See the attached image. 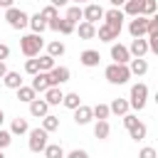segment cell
<instances>
[{
  "instance_id": "obj_1",
  "label": "cell",
  "mask_w": 158,
  "mask_h": 158,
  "mask_svg": "<svg viewBox=\"0 0 158 158\" xmlns=\"http://www.w3.org/2000/svg\"><path fill=\"white\" fill-rule=\"evenodd\" d=\"M42 47H44V40H42V35H35V32H30V35H22V37H20V49H22V54H25L27 59H32V57H40Z\"/></svg>"
},
{
  "instance_id": "obj_26",
  "label": "cell",
  "mask_w": 158,
  "mask_h": 158,
  "mask_svg": "<svg viewBox=\"0 0 158 158\" xmlns=\"http://www.w3.org/2000/svg\"><path fill=\"white\" fill-rule=\"evenodd\" d=\"M128 136H131L133 141H143V138H146V123H143V121H136L133 126H128Z\"/></svg>"
},
{
  "instance_id": "obj_53",
  "label": "cell",
  "mask_w": 158,
  "mask_h": 158,
  "mask_svg": "<svg viewBox=\"0 0 158 158\" xmlns=\"http://www.w3.org/2000/svg\"><path fill=\"white\" fill-rule=\"evenodd\" d=\"M0 17H2V10H0Z\"/></svg>"
},
{
  "instance_id": "obj_10",
  "label": "cell",
  "mask_w": 158,
  "mask_h": 158,
  "mask_svg": "<svg viewBox=\"0 0 158 158\" xmlns=\"http://www.w3.org/2000/svg\"><path fill=\"white\" fill-rule=\"evenodd\" d=\"M47 74H49V84H52V86H59V84L69 81V77H72V72H69L67 67H54V69L47 72Z\"/></svg>"
},
{
  "instance_id": "obj_34",
  "label": "cell",
  "mask_w": 158,
  "mask_h": 158,
  "mask_svg": "<svg viewBox=\"0 0 158 158\" xmlns=\"http://www.w3.org/2000/svg\"><path fill=\"white\" fill-rule=\"evenodd\" d=\"M91 111H94V118H99V121H106L111 116L109 104H96V106H91Z\"/></svg>"
},
{
  "instance_id": "obj_14",
  "label": "cell",
  "mask_w": 158,
  "mask_h": 158,
  "mask_svg": "<svg viewBox=\"0 0 158 158\" xmlns=\"http://www.w3.org/2000/svg\"><path fill=\"white\" fill-rule=\"evenodd\" d=\"M30 114H32L35 118H44V116L49 114V104H47L44 99H35V101H30Z\"/></svg>"
},
{
  "instance_id": "obj_16",
  "label": "cell",
  "mask_w": 158,
  "mask_h": 158,
  "mask_svg": "<svg viewBox=\"0 0 158 158\" xmlns=\"http://www.w3.org/2000/svg\"><path fill=\"white\" fill-rule=\"evenodd\" d=\"M128 69H131V77H143V74L148 72V62H146L143 57H133V59L128 62Z\"/></svg>"
},
{
  "instance_id": "obj_46",
  "label": "cell",
  "mask_w": 158,
  "mask_h": 158,
  "mask_svg": "<svg viewBox=\"0 0 158 158\" xmlns=\"http://www.w3.org/2000/svg\"><path fill=\"white\" fill-rule=\"evenodd\" d=\"M49 5L52 7H64V5H69V0H49Z\"/></svg>"
},
{
  "instance_id": "obj_7",
  "label": "cell",
  "mask_w": 158,
  "mask_h": 158,
  "mask_svg": "<svg viewBox=\"0 0 158 158\" xmlns=\"http://www.w3.org/2000/svg\"><path fill=\"white\" fill-rule=\"evenodd\" d=\"M128 35L136 40V37H146L148 35V17H143V15H138V17H133L131 22H128Z\"/></svg>"
},
{
  "instance_id": "obj_25",
  "label": "cell",
  "mask_w": 158,
  "mask_h": 158,
  "mask_svg": "<svg viewBox=\"0 0 158 158\" xmlns=\"http://www.w3.org/2000/svg\"><path fill=\"white\" fill-rule=\"evenodd\" d=\"M30 27H32V32H35V35H42V32L47 30V20L37 12V15H32V17H30Z\"/></svg>"
},
{
  "instance_id": "obj_17",
  "label": "cell",
  "mask_w": 158,
  "mask_h": 158,
  "mask_svg": "<svg viewBox=\"0 0 158 158\" xmlns=\"http://www.w3.org/2000/svg\"><path fill=\"white\" fill-rule=\"evenodd\" d=\"M74 32H77L81 40H94V37H96V25H91V22H84V20H81V22L77 25V30H74Z\"/></svg>"
},
{
  "instance_id": "obj_35",
  "label": "cell",
  "mask_w": 158,
  "mask_h": 158,
  "mask_svg": "<svg viewBox=\"0 0 158 158\" xmlns=\"http://www.w3.org/2000/svg\"><path fill=\"white\" fill-rule=\"evenodd\" d=\"M158 12V0H143V17H153Z\"/></svg>"
},
{
  "instance_id": "obj_13",
  "label": "cell",
  "mask_w": 158,
  "mask_h": 158,
  "mask_svg": "<svg viewBox=\"0 0 158 158\" xmlns=\"http://www.w3.org/2000/svg\"><path fill=\"white\" fill-rule=\"evenodd\" d=\"M30 86H32L35 91L44 94V91H47V89L52 86V84H49V74H47V72H40V74H35V77H32V84H30Z\"/></svg>"
},
{
  "instance_id": "obj_51",
  "label": "cell",
  "mask_w": 158,
  "mask_h": 158,
  "mask_svg": "<svg viewBox=\"0 0 158 158\" xmlns=\"http://www.w3.org/2000/svg\"><path fill=\"white\" fill-rule=\"evenodd\" d=\"M0 158H7V156H5V153H2V151H0Z\"/></svg>"
},
{
  "instance_id": "obj_39",
  "label": "cell",
  "mask_w": 158,
  "mask_h": 158,
  "mask_svg": "<svg viewBox=\"0 0 158 158\" xmlns=\"http://www.w3.org/2000/svg\"><path fill=\"white\" fill-rule=\"evenodd\" d=\"M10 143H12V133L5 131V128H0V151H5Z\"/></svg>"
},
{
  "instance_id": "obj_6",
  "label": "cell",
  "mask_w": 158,
  "mask_h": 158,
  "mask_svg": "<svg viewBox=\"0 0 158 158\" xmlns=\"http://www.w3.org/2000/svg\"><path fill=\"white\" fill-rule=\"evenodd\" d=\"M123 20H126V15H123L121 7L104 10V25H109V27H114V30H118V32H121V27H123Z\"/></svg>"
},
{
  "instance_id": "obj_32",
  "label": "cell",
  "mask_w": 158,
  "mask_h": 158,
  "mask_svg": "<svg viewBox=\"0 0 158 158\" xmlns=\"http://www.w3.org/2000/svg\"><path fill=\"white\" fill-rule=\"evenodd\" d=\"M42 128H44L47 133L57 131V128H59V116H52V114H47V116L42 118Z\"/></svg>"
},
{
  "instance_id": "obj_21",
  "label": "cell",
  "mask_w": 158,
  "mask_h": 158,
  "mask_svg": "<svg viewBox=\"0 0 158 158\" xmlns=\"http://www.w3.org/2000/svg\"><path fill=\"white\" fill-rule=\"evenodd\" d=\"M143 12V0H126V5H123V15H128V17H138Z\"/></svg>"
},
{
  "instance_id": "obj_29",
  "label": "cell",
  "mask_w": 158,
  "mask_h": 158,
  "mask_svg": "<svg viewBox=\"0 0 158 158\" xmlns=\"http://www.w3.org/2000/svg\"><path fill=\"white\" fill-rule=\"evenodd\" d=\"M62 104H64L67 109H72V111H74V109H79V106H81V99H79V94H77V91H69V94H64Z\"/></svg>"
},
{
  "instance_id": "obj_43",
  "label": "cell",
  "mask_w": 158,
  "mask_h": 158,
  "mask_svg": "<svg viewBox=\"0 0 158 158\" xmlns=\"http://www.w3.org/2000/svg\"><path fill=\"white\" fill-rule=\"evenodd\" d=\"M64 158H89V153H86V151H81V148H74V151H69Z\"/></svg>"
},
{
  "instance_id": "obj_37",
  "label": "cell",
  "mask_w": 158,
  "mask_h": 158,
  "mask_svg": "<svg viewBox=\"0 0 158 158\" xmlns=\"http://www.w3.org/2000/svg\"><path fill=\"white\" fill-rule=\"evenodd\" d=\"M74 30H77V25H74V22H69V20L59 17V30H57V32H62V35H72Z\"/></svg>"
},
{
  "instance_id": "obj_18",
  "label": "cell",
  "mask_w": 158,
  "mask_h": 158,
  "mask_svg": "<svg viewBox=\"0 0 158 158\" xmlns=\"http://www.w3.org/2000/svg\"><path fill=\"white\" fill-rule=\"evenodd\" d=\"M118 30H114V27H109V25H99V30H96V37L101 40V42H114V40H118Z\"/></svg>"
},
{
  "instance_id": "obj_5",
  "label": "cell",
  "mask_w": 158,
  "mask_h": 158,
  "mask_svg": "<svg viewBox=\"0 0 158 158\" xmlns=\"http://www.w3.org/2000/svg\"><path fill=\"white\" fill-rule=\"evenodd\" d=\"M146 101H148V86H146L143 81L133 84V86H131V96H128V104H131V109H136V111H143Z\"/></svg>"
},
{
  "instance_id": "obj_31",
  "label": "cell",
  "mask_w": 158,
  "mask_h": 158,
  "mask_svg": "<svg viewBox=\"0 0 158 158\" xmlns=\"http://www.w3.org/2000/svg\"><path fill=\"white\" fill-rule=\"evenodd\" d=\"M42 153H44V158H64V148L59 143H47V148Z\"/></svg>"
},
{
  "instance_id": "obj_28",
  "label": "cell",
  "mask_w": 158,
  "mask_h": 158,
  "mask_svg": "<svg viewBox=\"0 0 158 158\" xmlns=\"http://www.w3.org/2000/svg\"><path fill=\"white\" fill-rule=\"evenodd\" d=\"M64 52H67V47H64V42H59V40H54V42H49V44H47V54H49V57H54V59H57V57H62Z\"/></svg>"
},
{
  "instance_id": "obj_44",
  "label": "cell",
  "mask_w": 158,
  "mask_h": 158,
  "mask_svg": "<svg viewBox=\"0 0 158 158\" xmlns=\"http://www.w3.org/2000/svg\"><path fill=\"white\" fill-rule=\"evenodd\" d=\"M7 57H10V47H7L5 42H0V62H5Z\"/></svg>"
},
{
  "instance_id": "obj_4",
  "label": "cell",
  "mask_w": 158,
  "mask_h": 158,
  "mask_svg": "<svg viewBox=\"0 0 158 158\" xmlns=\"http://www.w3.org/2000/svg\"><path fill=\"white\" fill-rule=\"evenodd\" d=\"M27 136H30V138H27V146H30V151H32V153H42V151L47 148V143H49V141H47V136H49V133H47L42 126L30 128V133H27Z\"/></svg>"
},
{
  "instance_id": "obj_36",
  "label": "cell",
  "mask_w": 158,
  "mask_h": 158,
  "mask_svg": "<svg viewBox=\"0 0 158 158\" xmlns=\"http://www.w3.org/2000/svg\"><path fill=\"white\" fill-rule=\"evenodd\" d=\"M40 15L47 20V22H52V20H57L59 17V12H57V7H52V5H47V7H42L40 10Z\"/></svg>"
},
{
  "instance_id": "obj_23",
  "label": "cell",
  "mask_w": 158,
  "mask_h": 158,
  "mask_svg": "<svg viewBox=\"0 0 158 158\" xmlns=\"http://www.w3.org/2000/svg\"><path fill=\"white\" fill-rule=\"evenodd\" d=\"M2 84H5L7 89H15V91H17V89L22 86V77H20V72H7L5 79H2Z\"/></svg>"
},
{
  "instance_id": "obj_48",
  "label": "cell",
  "mask_w": 158,
  "mask_h": 158,
  "mask_svg": "<svg viewBox=\"0 0 158 158\" xmlns=\"http://www.w3.org/2000/svg\"><path fill=\"white\" fill-rule=\"evenodd\" d=\"M111 2V7H121V5H126V0H109Z\"/></svg>"
},
{
  "instance_id": "obj_11",
  "label": "cell",
  "mask_w": 158,
  "mask_h": 158,
  "mask_svg": "<svg viewBox=\"0 0 158 158\" xmlns=\"http://www.w3.org/2000/svg\"><path fill=\"white\" fill-rule=\"evenodd\" d=\"M128 52H131V57H146V52H148V40H146V37H136V40H131Z\"/></svg>"
},
{
  "instance_id": "obj_19",
  "label": "cell",
  "mask_w": 158,
  "mask_h": 158,
  "mask_svg": "<svg viewBox=\"0 0 158 158\" xmlns=\"http://www.w3.org/2000/svg\"><path fill=\"white\" fill-rule=\"evenodd\" d=\"M128 109H131V104H128V99H114L111 104H109V111L111 114H116V116H126L128 114Z\"/></svg>"
},
{
  "instance_id": "obj_12",
  "label": "cell",
  "mask_w": 158,
  "mask_h": 158,
  "mask_svg": "<svg viewBox=\"0 0 158 158\" xmlns=\"http://www.w3.org/2000/svg\"><path fill=\"white\" fill-rule=\"evenodd\" d=\"M79 62H81L84 67H99L101 54H99V49H84V52L79 54Z\"/></svg>"
},
{
  "instance_id": "obj_45",
  "label": "cell",
  "mask_w": 158,
  "mask_h": 158,
  "mask_svg": "<svg viewBox=\"0 0 158 158\" xmlns=\"http://www.w3.org/2000/svg\"><path fill=\"white\" fill-rule=\"evenodd\" d=\"M12 2H15V0H0V10L5 12V10H10V7H15Z\"/></svg>"
},
{
  "instance_id": "obj_3",
  "label": "cell",
  "mask_w": 158,
  "mask_h": 158,
  "mask_svg": "<svg viewBox=\"0 0 158 158\" xmlns=\"http://www.w3.org/2000/svg\"><path fill=\"white\" fill-rule=\"evenodd\" d=\"M2 20H5L12 30H25V27H30V15H27L25 10H20V7L5 10V12H2Z\"/></svg>"
},
{
  "instance_id": "obj_8",
  "label": "cell",
  "mask_w": 158,
  "mask_h": 158,
  "mask_svg": "<svg viewBox=\"0 0 158 158\" xmlns=\"http://www.w3.org/2000/svg\"><path fill=\"white\" fill-rule=\"evenodd\" d=\"M111 59H114L116 64H128L133 57H131V52H128V47H126V44L114 42V44H111Z\"/></svg>"
},
{
  "instance_id": "obj_38",
  "label": "cell",
  "mask_w": 158,
  "mask_h": 158,
  "mask_svg": "<svg viewBox=\"0 0 158 158\" xmlns=\"http://www.w3.org/2000/svg\"><path fill=\"white\" fill-rule=\"evenodd\" d=\"M25 72H27L30 77L40 74V62H37V57H32V59H27V62H25Z\"/></svg>"
},
{
  "instance_id": "obj_22",
  "label": "cell",
  "mask_w": 158,
  "mask_h": 158,
  "mask_svg": "<svg viewBox=\"0 0 158 158\" xmlns=\"http://www.w3.org/2000/svg\"><path fill=\"white\" fill-rule=\"evenodd\" d=\"M10 133H12V136H22V133H30V123H27V118L17 116V118L12 121V126H10Z\"/></svg>"
},
{
  "instance_id": "obj_49",
  "label": "cell",
  "mask_w": 158,
  "mask_h": 158,
  "mask_svg": "<svg viewBox=\"0 0 158 158\" xmlns=\"http://www.w3.org/2000/svg\"><path fill=\"white\" fill-rule=\"evenodd\" d=\"M2 121H5V114H2V109H0V128H2Z\"/></svg>"
},
{
  "instance_id": "obj_50",
  "label": "cell",
  "mask_w": 158,
  "mask_h": 158,
  "mask_svg": "<svg viewBox=\"0 0 158 158\" xmlns=\"http://www.w3.org/2000/svg\"><path fill=\"white\" fill-rule=\"evenodd\" d=\"M74 2H77V5H81V2H89V0H74Z\"/></svg>"
},
{
  "instance_id": "obj_40",
  "label": "cell",
  "mask_w": 158,
  "mask_h": 158,
  "mask_svg": "<svg viewBox=\"0 0 158 158\" xmlns=\"http://www.w3.org/2000/svg\"><path fill=\"white\" fill-rule=\"evenodd\" d=\"M138 158H158V153H156L153 146H143V148L138 151Z\"/></svg>"
},
{
  "instance_id": "obj_20",
  "label": "cell",
  "mask_w": 158,
  "mask_h": 158,
  "mask_svg": "<svg viewBox=\"0 0 158 158\" xmlns=\"http://www.w3.org/2000/svg\"><path fill=\"white\" fill-rule=\"evenodd\" d=\"M62 99H64V91H62L59 86H49V89L44 91V101H47L49 106H57V104H62Z\"/></svg>"
},
{
  "instance_id": "obj_27",
  "label": "cell",
  "mask_w": 158,
  "mask_h": 158,
  "mask_svg": "<svg viewBox=\"0 0 158 158\" xmlns=\"http://www.w3.org/2000/svg\"><path fill=\"white\" fill-rule=\"evenodd\" d=\"M17 99H20V101H25V104H30V101H35V99H37V91H35L32 86H25V84H22V86L17 89Z\"/></svg>"
},
{
  "instance_id": "obj_2",
  "label": "cell",
  "mask_w": 158,
  "mask_h": 158,
  "mask_svg": "<svg viewBox=\"0 0 158 158\" xmlns=\"http://www.w3.org/2000/svg\"><path fill=\"white\" fill-rule=\"evenodd\" d=\"M104 77H106V81L109 84H126L128 79H131V69H128V64H109L106 69H104Z\"/></svg>"
},
{
  "instance_id": "obj_9",
  "label": "cell",
  "mask_w": 158,
  "mask_h": 158,
  "mask_svg": "<svg viewBox=\"0 0 158 158\" xmlns=\"http://www.w3.org/2000/svg\"><path fill=\"white\" fill-rule=\"evenodd\" d=\"M84 10V22H91V25H96L99 20H104V7L101 5H96V2H89L86 7H81Z\"/></svg>"
},
{
  "instance_id": "obj_47",
  "label": "cell",
  "mask_w": 158,
  "mask_h": 158,
  "mask_svg": "<svg viewBox=\"0 0 158 158\" xmlns=\"http://www.w3.org/2000/svg\"><path fill=\"white\" fill-rule=\"evenodd\" d=\"M5 74H7V67H5V62H0V79H5Z\"/></svg>"
},
{
  "instance_id": "obj_41",
  "label": "cell",
  "mask_w": 158,
  "mask_h": 158,
  "mask_svg": "<svg viewBox=\"0 0 158 158\" xmlns=\"http://www.w3.org/2000/svg\"><path fill=\"white\" fill-rule=\"evenodd\" d=\"M148 52H153V54H158V32H153V35H148Z\"/></svg>"
},
{
  "instance_id": "obj_24",
  "label": "cell",
  "mask_w": 158,
  "mask_h": 158,
  "mask_svg": "<svg viewBox=\"0 0 158 158\" xmlns=\"http://www.w3.org/2000/svg\"><path fill=\"white\" fill-rule=\"evenodd\" d=\"M64 20H69V22L79 25V20H84V10H81L79 5H69V7H67V15H64Z\"/></svg>"
},
{
  "instance_id": "obj_30",
  "label": "cell",
  "mask_w": 158,
  "mask_h": 158,
  "mask_svg": "<svg viewBox=\"0 0 158 158\" xmlns=\"http://www.w3.org/2000/svg\"><path fill=\"white\" fill-rule=\"evenodd\" d=\"M109 133H111L109 121H96V126H94V136H96L99 141H104V138H109Z\"/></svg>"
},
{
  "instance_id": "obj_33",
  "label": "cell",
  "mask_w": 158,
  "mask_h": 158,
  "mask_svg": "<svg viewBox=\"0 0 158 158\" xmlns=\"http://www.w3.org/2000/svg\"><path fill=\"white\" fill-rule=\"evenodd\" d=\"M37 62H40V72H52V69L57 67V64H54V57H49V54H40Z\"/></svg>"
},
{
  "instance_id": "obj_15",
  "label": "cell",
  "mask_w": 158,
  "mask_h": 158,
  "mask_svg": "<svg viewBox=\"0 0 158 158\" xmlns=\"http://www.w3.org/2000/svg\"><path fill=\"white\" fill-rule=\"evenodd\" d=\"M94 118V111H91V106H79V109H74V121H77V126H86L89 121Z\"/></svg>"
},
{
  "instance_id": "obj_42",
  "label": "cell",
  "mask_w": 158,
  "mask_h": 158,
  "mask_svg": "<svg viewBox=\"0 0 158 158\" xmlns=\"http://www.w3.org/2000/svg\"><path fill=\"white\" fill-rule=\"evenodd\" d=\"M153 32H158V12L153 17H148V35H153Z\"/></svg>"
},
{
  "instance_id": "obj_52",
  "label": "cell",
  "mask_w": 158,
  "mask_h": 158,
  "mask_svg": "<svg viewBox=\"0 0 158 158\" xmlns=\"http://www.w3.org/2000/svg\"><path fill=\"white\" fill-rule=\"evenodd\" d=\"M156 104H158V91H156Z\"/></svg>"
}]
</instances>
